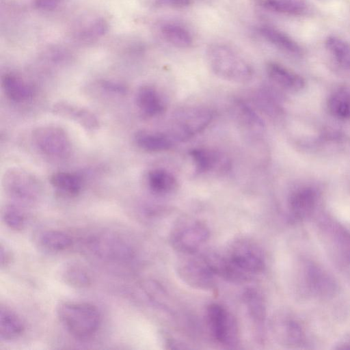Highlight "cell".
<instances>
[{"label":"cell","instance_id":"1","mask_svg":"<svg viewBox=\"0 0 350 350\" xmlns=\"http://www.w3.org/2000/svg\"><path fill=\"white\" fill-rule=\"evenodd\" d=\"M215 274L228 282L241 284L262 273L265 258L261 248L254 241L238 239L224 253L204 255Z\"/></svg>","mask_w":350,"mask_h":350},{"label":"cell","instance_id":"2","mask_svg":"<svg viewBox=\"0 0 350 350\" xmlns=\"http://www.w3.org/2000/svg\"><path fill=\"white\" fill-rule=\"evenodd\" d=\"M206 59L212 72L224 80L245 83L253 77L252 66L228 45H211L206 51Z\"/></svg>","mask_w":350,"mask_h":350},{"label":"cell","instance_id":"3","mask_svg":"<svg viewBox=\"0 0 350 350\" xmlns=\"http://www.w3.org/2000/svg\"><path fill=\"white\" fill-rule=\"evenodd\" d=\"M57 314L68 333L81 340L92 337L100 324L98 308L90 303L62 302L57 308Z\"/></svg>","mask_w":350,"mask_h":350},{"label":"cell","instance_id":"4","mask_svg":"<svg viewBox=\"0 0 350 350\" xmlns=\"http://www.w3.org/2000/svg\"><path fill=\"white\" fill-rule=\"evenodd\" d=\"M210 236L206 224L191 217H183L174 224L169 235L172 247L183 255L196 254Z\"/></svg>","mask_w":350,"mask_h":350},{"label":"cell","instance_id":"5","mask_svg":"<svg viewBox=\"0 0 350 350\" xmlns=\"http://www.w3.org/2000/svg\"><path fill=\"white\" fill-rule=\"evenodd\" d=\"M206 321L213 338L226 348H235L240 342L239 329L233 314L219 304L206 308Z\"/></svg>","mask_w":350,"mask_h":350},{"label":"cell","instance_id":"6","mask_svg":"<svg viewBox=\"0 0 350 350\" xmlns=\"http://www.w3.org/2000/svg\"><path fill=\"white\" fill-rule=\"evenodd\" d=\"M213 118V113L208 107H184L174 114L170 136L180 142L187 141L204 130Z\"/></svg>","mask_w":350,"mask_h":350},{"label":"cell","instance_id":"7","mask_svg":"<svg viewBox=\"0 0 350 350\" xmlns=\"http://www.w3.org/2000/svg\"><path fill=\"white\" fill-rule=\"evenodd\" d=\"M31 139L40 152L52 159H66L70 155L72 150L70 136L60 126H38L32 131Z\"/></svg>","mask_w":350,"mask_h":350},{"label":"cell","instance_id":"8","mask_svg":"<svg viewBox=\"0 0 350 350\" xmlns=\"http://www.w3.org/2000/svg\"><path fill=\"white\" fill-rule=\"evenodd\" d=\"M2 184L10 198L23 203L36 202L42 193V186L38 178L21 168L7 170L3 174Z\"/></svg>","mask_w":350,"mask_h":350},{"label":"cell","instance_id":"9","mask_svg":"<svg viewBox=\"0 0 350 350\" xmlns=\"http://www.w3.org/2000/svg\"><path fill=\"white\" fill-rule=\"evenodd\" d=\"M188 256L177 263L176 269L178 277L196 289L208 291L214 288L216 275L204 256Z\"/></svg>","mask_w":350,"mask_h":350},{"label":"cell","instance_id":"10","mask_svg":"<svg viewBox=\"0 0 350 350\" xmlns=\"http://www.w3.org/2000/svg\"><path fill=\"white\" fill-rule=\"evenodd\" d=\"M88 248L98 258L124 261L133 258L134 252L131 245L114 234H102L91 237L88 241Z\"/></svg>","mask_w":350,"mask_h":350},{"label":"cell","instance_id":"11","mask_svg":"<svg viewBox=\"0 0 350 350\" xmlns=\"http://www.w3.org/2000/svg\"><path fill=\"white\" fill-rule=\"evenodd\" d=\"M189 154L194 164L196 172L199 174L226 173L231 166L228 157L215 150L197 148L191 150Z\"/></svg>","mask_w":350,"mask_h":350},{"label":"cell","instance_id":"12","mask_svg":"<svg viewBox=\"0 0 350 350\" xmlns=\"http://www.w3.org/2000/svg\"><path fill=\"white\" fill-rule=\"evenodd\" d=\"M242 300L259 340H262L267 317V308L264 297L258 290L254 288H248L243 291Z\"/></svg>","mask_w":350,"mask_h":350},{"label":"cell","instance_id":"13","mask_svg":"<svg viewBox=\"0 0 350 350\" xmlns=\"http://www.w3.org/2000/svg\"><path fill=\"white\" fill-rule=\"evenodd\" d=\"M53 112L60 117L74 121L88 131L99 127L97 116L88 109L66 100L59 101L52 107Z\"/></svg>","mask_w":350,"mask_h":350},{"label":"cell","instance_id":"14","mask_svg":"<svg viewBox=\"0 0 350 350\" xmlns=\"http://www.w3.org/2000/svg\"><path fill=\"white\" fill-rule=\"evenodd\" d=\"M1 88L6 98L15 103H27L35 94L31 84L14 73H6L2 76Z\"/></svg>","mask_w":350,"mask_h":350},{"label":"cell","instance_id":"15","mask_svg":"<svg viewBox=\"0 0 350 350\" xmlns=\"http://www.w3.org/2000/svg\"><path fill=\"white\" fill-rule=\"evenodd\" d=\"M135 100L139 110L148 117L159 116L165 109L161 94L151 85L141 86L137 91Z\"/></svg>","mask_w":350,"mask_h":350},{"label":"cell","instance_id":"16","mask_svg":"<svg viewBox=\"0 0 350 350\" xmlns=\"http://www.w3.org/2000/svg\"><path fill=\"white\" fill-rule=\"evenodd\" d=\"M232 108L234 118L243 129L255 134L262 133L265 127L262 120L246 102L236 98L232 101Z\"/></svg>","mask_w":350,"mask_h":350},{"label":"cell","instance_id":"17","mask_svg":"<svg viewBox=\"0 0 350 350\" xmlns=\"http://www.w3.org/2000/svg\"><path fill=\"white\" fill-rule=\"evenodd\" d=\"M267 73L274 83L286 90L299 91L305 85L301 76L277 63H269L267 66Z\"/></svg>","mask_w":350,"mask_h":350},{"label":"cell","instance_id":"18","mask_svg":"<svg viewBox=\"0 0 350 350\" xmlns=\"http://www.w3.org/2000/svg\"><path fill=\"white\" fill-rule=\"evenodd\" d=\"M316 202L315 192L310 188H301L291 193L289 198V210L292 218L301 219L313 211Z\"/></svg>","mask_w":350,"mask_h":350},{"label":"cell","instance_id":"19","mask_svg":"<svg viewBox=\"0 0 350 350\" xmlns=\"http://www.w3.org/2000/svg\"><path fill=\"white\" fill-rule=\"evenodd\" d=\"M134 139L139 148L151 152L166 151L174 145L170 135L150 131H138Z\"/></svg>","mask_w":350,"mask_h":350},{"label":"cell","instance_id":"20","mask_svg":"<svg viewBox=\"0 0 350 350\" xmlns=\"http://www.w3.org/2000/svg\"><path fill=\"white\" fill-rule=\"evenodd\" d=\"M49 181L57 191L68 197L77 196L83 187L81 176L70 172H57L51 176Z\"/></svg>","mask_w":350,"mask_h":350},{"label":"cell","instance_id":"21","mask_svg":"<svg viewBox=\"0 0 350 350\" xmlns=\"http://www.w3.org/2000/svg\"><path fill=\"white\" fill-rule=\"evenodd\" d=\"M254 1L265 10L287 15H305L310 10L309 3L305 0H254Z\"/></svg>","mask_w":350,"mask_h":350},{"label":"cell","instance_id":"22","mask_svg":"<svg viewBox=\"0 0 350 350\" xmlns=\"http://www.w3.org/2000/svg\"><path fill=\"white\" fill-rule=\"evenodd\" d=\"M276 338L283 345L293 346L301 343L304 334L299 325L289 318H279L273 323Z\"/></svg>","mask_w":350,"mask_h":350},{"label":"cell","instance_id":"23","mask_svg":"<svg viewBox=\"0 0 350 350\" xmlns=\"http://www.w3.org/2000/svg\"><path fill=\"white\" fill-rule=\"evenodd\" d=\"M258 33L268 42L284 52L293 55L301 53L300 46L293 38L275 27L263 25L258 28Z\"/></svg>","mask_w":350,"mask_h":350},{"label":"cell","instance_id":"24","mask_svg":"<svg viewBox=\"0 0 350 350\" xmlns=\"http://www.w3.org/2000/svg\"><path fill=\"white\" fill-rule=\"evenodd\" d=\"M25 325L22 319L10 309L1 306L0 339L11 341L18 338L24 332Z\"/></svg>","mask_w":350,"mask_h":350},{"label":"cell","instance_id":"25","mask_svg":"<svg viewBox=\"0 0 350 350\" xmlns=\"http://www.w3.org/2000/svg\"><path fill=\"white\" fill-rule=\"evenodd\" d=\"M147 183L153 193L161 195L170 193L177 187L176 177L163 168L151 170L147 175Z\"/></svg>","mask_w":350,"mask_h":350},{"label":"cell","instance_id":"26","mask_svg":"<svg viewBox=\"0 0 350 350\" xmlns=\"http://www.w3.org/2000/svg\"><path fill=\"white\" fill-rule=\"evenodd\" d=\"M306 279L308 286L316 295L327 297L333 294L335 290L333 280L316 266L312 265L308 268Z\"/></svg>","mask_w":350,"mask_h":350},{"label":"cell","instance_id":"27","mask_svg":"<svg viewBox=\"0 0 350 350\" xmlns=\"http://www.w3.org/2000/svg\"><path fill=\"white\" fill-rule=\"evenodd\" d=\"M39 243L45 250L58 252L72 246L73 241L67 233L57 230H47L39 235Z\"/></svg>","mask_w":350,"mask_h":350},{"label":"cell","instance_id":"28","mask_svg":"<svg viewBox=\"0 0 350 350\" xmlns=\"http://www.w3.org/2000/svg\"><path fill=\"white\" fill-rule=\"evenodd\" d=\"M163 38L175 47L186 49L193 44V37L185 27L174 23L163 25L161 29Z\"/></svg>","mask_w":350,"mask_h":350},{"label":"cell","instance_id":"29","mask_svg":"<svg viewBox=\"0 0 350 350\" xmlns=\"http://www.w3.org/2000/svg\"><path fill=\"white\" fill-rule=\"evenodd\" d=\"M62 278L66 284L76 288H85L92 284L88 271L75 263L68 264L63 269Z\"/></svg>","mask_w":350,"mask_h":350},{"label":"cell","instance_id":"30","mask_svg":"<svg viewBox=\"0 0 350 350\" xmlns=\"http://www.w3.org/2000/svg\"><path fill=\"white\" fill-rule=\"evenodd\" d=\"M329 112L340 119L350 118V93L338 90L329 96L327 100Z\"/></svg>","mask_w":350,"mask_h":350},{"label":"cell","instance_id":"31","mask_svg":"<svg viewBox=\"0 0 350 350\" xmlns=\"http://www.w3.org/2000/svg\"><path fill=\"white\" fill-rule=\"evenodd\" d=\"M325 47L334 59L342 66L350 68V44L336 36L325 40Z\"/></svg>","mask_w":350,"mask_h":350},{"label":"cell","instance_id":"32","mask_svg":"<svg viewBox=\"0 0 350 350\" xmlns=\"http://www.w3.org/2000/svg\"><path fill=\"white\" fill-rule=\"evenodd\" d=\"M4 224L13 230H21L25 225L26 217L23 211L16 205H7L2 211Z\"/></svg>","mask_w":350,"mask_h":350},{"label":"cell","instance_id":"33","mask_svg":"<svg viewBox=\"0 0 350 350\" xmlns=\"http://www.w3.org/2000/svg\"><path fill=\"white\" fill-rule=\"evenodd\" d=\"M99 85L103 90L112 94L123 95L127 91L124 84L114 81L103 80L100 81Z\"/></svg>","mask_w":350,"mask_h":350},{"label":"cell","instance_id":"34","mask_svg":"<svg viewBox=\"0 0 350 350\" xmlns=\"http://www.w3.org/2000/svg\"><path fill=\"white\" fill-rule=\"evenodd\" d=\"M107 29V25L103 20H97L88 27L83 34L85 38L99 37L104 34Z\"/></svg>","mask_w":350,"mask_h":350},{"label":"cell","instance_id":"35","mask_svg":"<svg viewBox=\"0 0 350 350\" xmlns=\"http://www.w3.org/2000/svg\"><path fill=\"white\" fill-rule=\"evenodd\" d=\"M1 267H7L12 260V253L10 249L5 245L0 244Z\"/></svg>","mask_w":350,"mask_h":350},{"label":"cell","instance_id":"36","mask_svg":"<svg viewBox=\"0 0 350 350\" xmlns=\"http://www.w3.org/2000/svg\"><path fill=\"white\" fill-rule=\"evenodd\" d=\"M193 0H157V3L159 5L167 6L175 8H183L190 5Z\"/></svg>","mask_w":350,"mask_h":350},{"label":"cell","instance_id":"37","mask_svg":"<svg viewBox=\"0 0 350 350\" xmlns=\"http://www.w3.org/2000/svg\"><path fill=\"white\" fill-rule=\"evenodd\" d=\"M61 0H36V6L41 10L49 11L55 8Z\"/></svg>","mask_w":350,"mask_h":350}]
</instances>
